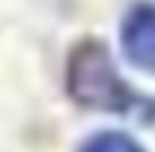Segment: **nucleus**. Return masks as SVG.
<instances>
[{
  "label": "nucleus",
  "mask_w": 155,
  "mask_h": 152,
  "mask_svg": "<svg viewBox=\"0 0 155 152\" xmlns=\"http://www.w3.org/2000/svg\"><path fill=\"white\" fill-rule=\"evenodd\" d=\"M78 152H146V149L125 131H98L87 137Z\"/></svg>",
  "instance_id": "nucleus-3"
},
{
  "label": "nucleus",
  "mask_w": 155,
  "mask_h": 152,
  "mask_svg": "<svg viewBox=\"0 0 155 152\" xmlns=\"http://www.w3.org/2000/svg\"><path fill=\"white\" fill-rule=\"evenodd\" d=\"M119 48L134 69L155 75V3L140 0L122 15Z\"/></svg>",
  "instance_id": "nucleus-2"
},
{
  "label": "nucleus",
  "mask_w": 155,
  "mask_h": 152,
  "mask_svg": "<svg viewBox=\"0 0 155 152\" xmlns=\"http://www.w3.org/2000/svg\"><path fill=\"white\" fill-rule=\"evenodd\" d=\"M66 93L75 104L104 114H128L137 104H143V98L119 75L107 45L98 39H81L69 51Z\"/></svg>",
  "instance_id": "nucleus-1"
}]
</instances>
